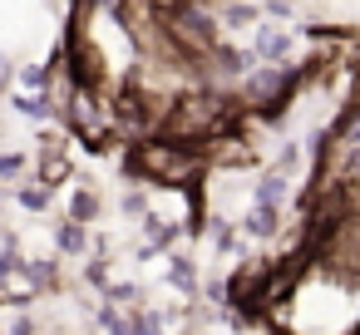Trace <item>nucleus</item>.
Masks as SVG:
<instances>
[{"mask_svg":"<svg viewBox=\"0 0 360 335\" xmlns=\"http://www.w3.org/2000/svg\"><path fill=\"white\" fill-rule=\"evenodd\" d=\"M168 286H173V291H183V296H193V291H198V266H193V256L168 251Z\"/></svg>","mask_w":360,"mask_h":335,"instance_id":"8","label":"nucleus"},{"mask_svg":"<svg viewBox=\"0 0 360 335\" xmlns=\"http://www.w3.org/2000/svg\"><path fill=\"white\" fill-rule=\"evenodd\" d=\"M291 192H296V178L281 173V168H266V173L252 183V202H266V207H286Z\"/></svg>","mask_w":360,"mask_h":335,"instance_id":"4","label":"nucleus"},{"mask_svg":"<svg viewBox=\"0 0 360 335\" xmlns=\"http://www.w3.org/2000/svg\"><path fill=\"white\" fill-rule=\"evenodd\" d=\"M55 256L65 261H84L89 256V222H75V217H60L55 222Z\"/></svg>","mask_w":360,"mask_h":335,"instance_id":"3","label":"nucleus"},{"mask_svg":"<svg viewBox=\"0 0 360 335\" xmlns=\"http://www.w3.org/2000/svg\"><path fill=\"white\" fill-rule=\"evenodd\" d=\"M124 173L148 188H198L207 173V153H202V143H188L173 133H148V138L129 143Z\"/></svg>","mask_w":360,"mask_h":335,"instance_id":"1","label":"nucleus"},{"mask_svg":"<svg viewBox=\"0 0 360 335\" xmlns=\"http://www.w3.org/2000/svg\"><path fill=\"white\" fill-rule=\"evenodd\" d=\"M99 212H104L99 188H94V183H70V192H65V217H75V222H99Z\"/></svg>","mask_w":360,"mask_h":335,"instance_id":"6","label":"nucleus"},{"mask_svg":"<svg viewBox=\"0 0 360 335\" xmlns=\"http://www.w3.org/2000/svg\"><path fill=\"white\" fill-rule=\"evenodd\" d=\"M291 50H296V30H286V25H257L252 30V55L262 65H291Z\"/></svg>","mask_w":360,"mask_h":335,"instance_id":"2","label":"nucleus"},{"mask_svg":"<svg viewBox=\"0 0 360 335\" xmlns=\"http://www.w3.org/2000/svg\"><path fill=\"white\" fill-rule=\"evenodd\" d=\"M242 232H247V237H257V242H271V237H281V207L247 202V212H242Z\"/></svg>","mask_w":360,"mask_h":335,"instance_id":"7","label":"nucleus"},{"mask_svg":"<svg viewBox=\"0 0 360 335\" xmlns=\"http://www.w3.org/2000/svg\"><path fill=\"white\" fill-rule=\"evenodd\" d=\"M217 25H222V35L257 30L262 25V6H257V0H222V6H217Z\"/></svg>","mask_w":360,"mask_h":335,"instance_id":"5","label":"nucleus"},{"mask_svg":"<svg viewBox=\"0 0 360 335\" xmlns=\"http://www.w3.org/2000/svg\"><path fill=\"white\" fill-rule=\"evenodd\" d=\"M262 15H271V20H291V15H296V0H266Z\"/></svg>","mask_w":360,"mask_h":335,"instance_id":"10","label":"nucleus"},{"mask_svg":"<svg viewBox=\"0 0 360 335\" xmlns=\"http://www.w3.org/2000/svg\"><path fill=\"white\" fill-rule=\"evenodd\" d=\"M11 84H15V65H11V55H6V50H0V94H6Z\"/></svg>","mask_w":360,"mask_h":335,"instance_id":"11","label":"nucleus"},{"mask_svg":"<svg viewBox=\"0 0 360 335\" xmlns=\"http://www.w3.org/2000/svg\"><path fill=\"white\" fill-rule=\"evenodd\" d=\"M30 173H35L30 153H0V183H25Z\"/></svg>","mask_w":360,"mask_h":335,"instance_id":"9","label":"nucleus"}]
</instances>
